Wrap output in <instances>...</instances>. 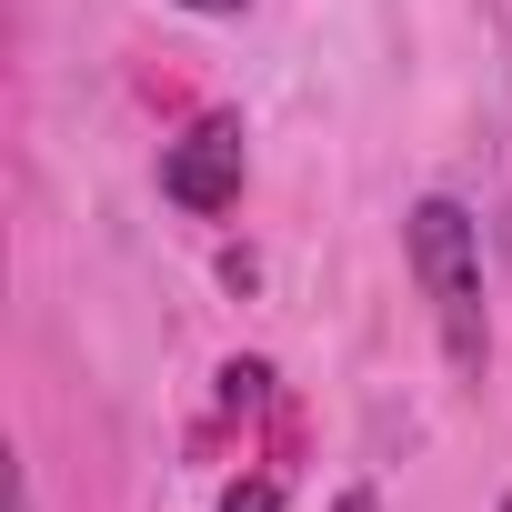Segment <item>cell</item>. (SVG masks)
Instances as JSON below:
<instances>
[{
  "label": "cell",
  "mask_w": 512,
  "mask_h": 512,
  "mask_svg": "<svg viewBox=\"0 0 512 512\" xmlns=\"http://www.w3.org/2000/svg\"><path fill=\"white\" fill-rule=\"evenodd\" d=\"M402 262H412V282H422V302H432V332H442L452 372L482 382V362H492V292H482V231H472V211L442 201V191L412 201Z\"/></svg>",
  "instance_id": "cell-1"
},
{
  "label": "cell",
  "mask_w": 512,
  "mask_h": 512,
  "mask_svg": "<svg viewBox=\"0 0 512 512\" xmlns=\"http://www.w3.org/2000/svg\"><path fill=\"white\" fill-rule=\"evenodd\" d=\"M251 181V151H241V121L231 111H201L171 151H161V201H181L191 221H221Z\"/></svg>",
  "instance_id": "cell-2"
},
{
  "label": "cell",
  "mask_w": 512,
  "mask_h": 512,
  "mask_svg": "<svg viewBox=\"0 0 512 512\" xmlns=\"http://www.w3.org/2000/svg\"><path fill=\"white\" fill-rule=\"evenodd\" d=\"M221 512H282V482H272V472H251V482L221 492Z\"/></svg>",
  "instance_id": "cell-3"
},
{
  "label": "cell",
  "mask_w": 512,
  "mask_h": 512,
  "mask_svg": "<svg viewBox=\"0 0 512 512\" xmlns=\"http://www.w3.org/2000/svg\"><path fill=\"white\" fill-rule=\"evenodd\" d=\"M332 512H382V502H372V482H352V492H332Z\"/></svg>",
  "instance_id": "cell-4"
},
{
  "label": "cell",
  "mask_w": 512,
  "mask_h": 512,
  "mask_svg": "<svg viewBox=\"0 0 512 512\" xmlns=\"http://www.w3.org/2000/svg\"><path fill=\"white\" fill-rule=\"evenodd\" d=\"M181 11H201V21H231V11H251V0H181Z\"/></svg>",
  "instance_id": "cell-5"
},
{
  "label": "cell",
  "mask_w": 512,
  "mask_h": 512,
  "mask_svg": "<svg viewBox=\"0 0 512 512\" xmlns=\"http://www.w3.org/2000/svg\"><path fill=\"white\" fill-rule=\"evenodd\" d=\"M21 512H31V502H21Z\"/></svg>",
  "instance_id": "cell-6"
}]
</instances>
